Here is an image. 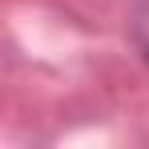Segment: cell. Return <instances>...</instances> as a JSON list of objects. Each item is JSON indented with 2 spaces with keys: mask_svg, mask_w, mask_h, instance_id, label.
<instances>
[]
</instances>
